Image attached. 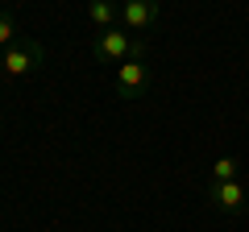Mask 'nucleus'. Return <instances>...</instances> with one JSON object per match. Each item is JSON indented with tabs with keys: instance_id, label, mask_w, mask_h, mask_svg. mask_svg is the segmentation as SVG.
I'll use <instances>...</instances> for the list:
<instances>
[{
	"instance_id": "nucleus-1",
	"label": "nucleus",
	"mask_w": 249,
	"mask_h": 232,
	"mask_svg": "<svg viewBox=\"0 0 249 232\" xmlns=\"http://www.w3.org/2000/svg\"><path fill=\"white\" fill-rule=\"evenodd\" d=\"M91 54H96V63L104 66H121L124 58H145V42L137 33H129V29H100L96 37H91Z\"/></svg>"
},
{
	"instance_id": "nucleus-2",
	"label": "nucleus",
	"mask_w": 249,
	"mask_h": 232,
	"mask_svg": "<svg viewBox=\"0 0 249 232\" xmlns=\"http://www.w3.org/2000/svg\"><path fill=\"white\" fill-rule=\"evenodd\" d=\"M42 63H46V46L42 42H17V46L4 50V75H9V79L34 75Z\"/></svg>"
},
{
	"instance_id": "nucleus-3",
	"label": "nucleus",
	"mask_w": 249,
	"mask_h": 232,
	"mask_svg": "<svg viewBox=\"0 0 249 232\" xmlns=\"http://www.w3.org/2000/svg\"><path fill=\"white\" fill-rule=\"evenodd\" d=\"M112 83H116V91H121L124 99H137L150 87V63H145V58H124L112 71Z\"/></svg>"
},
{
	"instance_id": "nucleus-4",
	"label": "nucleus",
	"mask_w": 249,
	"mask_h": 232,
	"mask_svg": "<svg viewBox=\"0 0 249 232\" xmlns=\"http://www.w3.org/2000/svg\"><path fill=\"white\" fill-rule=\"evenodd\" d=\"M162 17L158 0H121V29H129V33H145V29H154Z\"/></svg>"
},
{
	"instance_id": "nucleus-5",
	"label": "nucleus",
	"mask_w": 249,
	"mask_h": 232,
	"mask_svg": "<svg viewBox=\"0 0 249 232\" xmlns=\"http://www.w3.org/2000/svg\"><path fill=\"white\" fill-rule=\"evenodd\" d=\"M208 203H212L216 212H229V215H237V212H245V203H249V191L241 187V179H229V182H208Z\"/></svg>"
},
{
	"instance_id": "nucleus-6",
	"label": "nucleus",
	"mask_w": 249,
	"mask_h": 232,
	"mask_svg": "<svg viewBox=\"0 0 249 232\" xmlns=\"http://www.w3.org/2000/svg\"><path fill=\"white\" fill-rule=\"evenodd\" d=\"M88 17H91L96 29H112L121 21V9H116L112 0H88Z\"/></svg>"
},
{
	"instance_id": "nucleus-7",
	"label": "nucleus",
	"mask_w": 249,
	"mask_h": 232,
	"mask_svg": "<svg viewBox=\"0 0 249 232\" xmlns=\"http://www.w3.org/2000/svg\"><path fill=\"white\" fill-rule=\"evenodd\" d=\"M229 179H241V162L237 158H216L212 170H208V182H229Z\"/></svg>"
},
{
	"instance_id": "nucleus-8",
	"label": "nucleus",
	"mask_w": 249,
	"mask_h": 232,
	"mask_svg": "<svg viewBox=\"0 0 249 232\" xmlns=\"http://www.w3.org/2000/svg\"><path fill=\"white\" fill-rule=\"evenodd\" d=\"M17 21H13V13L0 9V50H9V46H17Z\"/></svg>"
},
{
	"instance_id": "nucleus-9",
	"label": "nucleus",
	"mask_w": 249,
	"mask_h": 232,
	"mask_svg": "<svg viewBox=\"0 0 249 232\" xmlns=\"http://www.w3.org/2000/svg\"><path fill=\"white\" fill-rule=\"evenodd\" d=\"M0 79H4V50H0Z\"/></svg>"
},
{
	"instance_id": "nucleus-10",
	"label": "nucleus",
	"mask_w": 249,
	"mask_h": 232,
	"mask_svg": "<svg viewBox=\"0 0 249 232\" xmlns=\"http://www.w3.org/2000/svg\"><path fill=\"white\" fill-rule=\"evenodd\" d=\"M0 129H4V116H0Z\"/></svg>"
},
{
	"instance_id": "nucleus-11",
	"label": "nucleus",
	"mask_w": 249,
	"mask_h": 232,
	"mask_svg": "<svg viewBox=\"0 0 249 232\" xmlns=\"http://www.w3.org/2000/svg\"><path fill=\"white\" fill-rule=\"evenodd\" d=\"M245 215H249V203H245Z\"/></svg>"
}]
</instances>
